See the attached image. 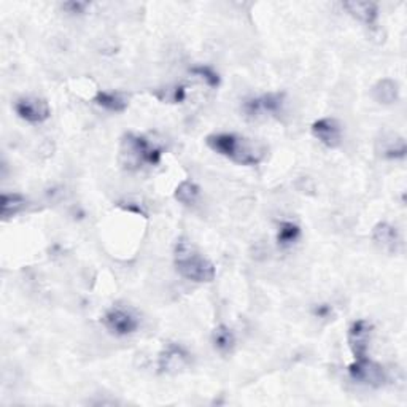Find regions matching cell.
Here are the masks:
<instances>
[{"label": "cell", "instance_id": "obj_19", "mask_svg": "<svg viewBox=\"0 0 407 407\" xmlns=\"http://www.w3.org/2000/svg\"><path fill=\"white\" fill-rule=\"evenodd\" d=\"M199 186H197L192 180H183L181 183L175 188L174 192V197L177 199L180 204H183V206H191V204H194L197 201V197H199Z\"/></svg>", "mask_w": 407, "mask_h": 407}, {"label": "cell", "instance_id": "obj_2", "mask_svg": "<svg viewBox=\"0 0 407 407\" xmlns=\"http://www.w3.org/2000/svg\"><path fill=\"white\" fill-rule=\"evenodd\" d=\"M174 264L181 277L196 283H208L217 276L215 266L186 239H178L174 251Z\"/></svg>", "mask_w": 407, "mask_h": 407}, {"label": "cell", "instance_id": "obj_15", "mask_svg": "<svg viewBox=\"0 0 407 407\" xmlns=\"http://www.w3.org/2000/svg\"><path fill=\"white\" fill-rule=\"evenodd\" d=\"M398 85H396V81L390 78L379 80L377 83L372 86V97L376 99L379 103H383V106H392V103L398 101Z\"/></svg>", "mask_w": 407, "mask_h": 407}, {"label": "cell", "instance_id": "obj_23", "mask_svg": "<svg viewBox=\"0 0 407 407\" xmlns=\"http://www.w3.org/2000/svg\"><path fill=\"white\" fill-rule=\"evenodd\" d=\"M313 312H315L317 317H323L324 318V317H328L329 313H331V307H329L328 304H320V306L315 307V310H313Z\"/></svg>", "mask_w": 407, "mask_h": 407}, {"label": "cell", "instance_id": "obj_18", "mask_svg": "<svg viewBox=\"0 0 407 407\" xmlns=\"http://www.w3.org/2000/svg\"><path fill=\"white\" fill-rule=\"evenodd\" d=\"M26 207V197L18 194V192H3L2 194V218L8 219L19 213Z\"/></svg>", "mask_w": 407, "mask_h": 407}, {"label": "cell", "instance_id": "obj_7", "mask_svg": "<svg viewBox=\"0 0 407 407\" xmlns=\"http://www.w3.org/2000/svg\"><path fill=\"white\" fill-rule=\"evenodd\" d=\"M15 112L18 113L21 119L27 121V123L32 124H40L45 123L51 115V110H49L48 102L42 97H34L27 96L21 97L15 102Z\"/></svg>", "mask_w": 407, "mask_h": 407}, {"label": "cell", "instance_id": "obj_16", "mask_svg": "<svg viewBox=\"0 0 407 407\" xmlns=\"http://www.w3.org/2000/svg\"><path fill=\"white\" fill-rule=\"evenodd\" d=\"M301 238V228L293 222H282L279 224L277 244L280 249H288Z\"/></svg>", "mask_w": 407, "mask_h": 407}, {"label": "cell", "instance_id": "obj_1", "mask_svg": "<svg viewBox=\"0 0 407 407\" xmlns=\"http://www.w3.org/2000/svg\"><path fill=\"white\" fill-rule=\"evenodd\" d=\"M207 147L217 155L228 158L239 166H258L266 158L267 148L260 142L247 139L238 134H212L206 139Z\"/></svg>", "mask_w": 407, "mask_h": 407}, {"label": "cell", "instance_id": "obj_9", "mask_svg": "<svg viewBox=\"0 0 407 407\" xmlns=\"http://www.w3.org/2000/svg\"><path fill=\"white\" fill-rule=\"evenodd\" d=\"M372 323L367 320H356L350 324L349 333H347V340L349 347L354 354L355 360L366 358L367 350H369V342L372 335Z\"/></svg>", "mask_w": 407, "mask_h": 407}, {"label": "cell", "instance_id": "obj_5", "mask_svg": "<svg viewBox=\"0 0 407 407\" xmlns=\"http://www.w3.org/2000/svg\"><path fill=\"white\" fill-rule=\"evenodd\" d=\"M285 96L282 92H267L260 97H251L242 103V112L249 118L267 117V115H279L283 110Z\"/></svg>", "mask_w": 407, "mask_h": 407}, {"label": "cell", "instance_id": "obj_10", "mask_svg": "<svg viewBox=\"0 0 407 407\" xmlns=\"http://www.w3.org/2000/svg\"><path fill=\"white\" fill-rule=\"evenodd\" d=\"M312 134L324 147L335 148L342 142V126L334 118H322L312 124Z\"/></svg>", "mask_w": 407, "mask_h": 407}, {"label": "cell", "instance_id": "obj_17", "mask_svg": "<svg viewBox=\"0 0 407 407\" xmlns=\"http://www.w3.org/2000/svg\"><path fill=\"white\" fill-rule=\"evenodd\" d=\"M382 156L387 159H403L406 156V142L403 137L392 135L390 139L382 140Z\"/></svg>", "mask_w": 407, "mask_h": 407}, {"label": "cell", "instance_id": "obj_3", "mask_svg": "<svg viewBox=\"0 0 407 407\" xmlns=\"http://www.w3.org/2000/svg\"><path fill=\"white\" fill-rule=\"evenodd\" d=\"M163 148L153 145L150 140L139 134L123 135L119 144V164L126 170H139L144 166H156L161 161Z\"/></svg>", "mask_w": 407, "mask_h": 407}, {"label": "cell", "instance_id": "obj_13", "mask_svg": "<svg viewBox=\"0 0 407 407\" xmlns=\"http://www.w3.org/2000/svg\"><path fill=\"white\" fill-rule=\"evenodd\" d=\"M94 103L99 107L108 110V112L121 113L128 108L129 102L123 94L112 91H97L94 96Z\"/></svg>", "mask_w": 407, "mask_h": 407}, {"label": "cell", "instance_id": "obj_4", "mask_svg": "<svg viewBox=\"0 0 407 407\" xmlns=\"http://www.w3.org/2000/svg\"><path fill=\"white\" fill-rule=\"evenodd\" d=\"M102 323L110 333L115 335H129L139 329V317L131 309L121 306H113L103 313Z\"/></svg>", "mask_w": 407, "mask_h": 407}, {"label": "cell", "instance_id": "obj_12", "mask_svg": "<svg viewBox=\"0 0 407 407\" xmlns=\"http://www.w3.org/2000/svg\"><path fill=\"white\" fill-rule=\"evenodd\" d=\"M372 240L387 251H394L399 244V234L394 226L388 223H377L372 229Z\"/></svg>", "mask_w": 407, "mask_h": 407}, {"label": "cell", "instance_id": "obj_21", "mask_svg": "<svg viewBox=\"0 0 407 407\" xmlns=\"http://www.w3.org/2000/svg\"><path fill=\"white\" fill-rule=\"evenodd\" d=\"M186 99V88L185 86H174L164 90V97L163 101H169L174 103H181Z\"/></svg>", "mask_w": 407, "mask_h": 407}, {"label": "cell", "instance_id": "obj_11", "mask_svg": "<svg viewBox=\"0 0 407 407\" xmlns=\"http://www.w3.org/2000/svg\"><path fill=\"white\" fill-rule=\"evenodd\" d=\"M342 8L355 19L361 21L363 24L367 27H374L379 19V7L374 2H358V0H351V2H344Z\"/></svg>", "mask_w": 407, "mask_h": 407}, {"label": "cell", "instance_id": "obj_6", "mask_svg": "<svg viewBox=\"0 0 407 407\" xmlns=\"http://www.w3.org/2000/svg\"><path fill=\"white\" fill-rule=\"evenodd\" d=\"M349 374L355 382L374 388L382 387L385 381H387L383 367L381 365H377L376 361L367 358V356L366 358H360L351 363L349 366Z\"/></svg>", "mask_w": 407, "mask_h": 407}, {"label": "cell", "instance_id": "obj_20", "mask_svg": "<svg viewBox=\"0 0 407 407\" xmlns=\"http://www.w3.org/2000/svg\"><path fill=\"white\" fill-rule=\"evenodd\" d=\"M190 72L192 75L199 76V78L206 83L207 86L210 88H218L219 85V76L218 74L213 70L212 67H208V65H196V67H192Z\"/></svg>", "mask_w": 407, "mask_h": 407}, {"label": "cell", "instance_id": "obj_14", "mask_svg": "<svg viewBox=\"0 0 407 407\" xmlns=\"http://www.w3.org/2000/svg\"><path fill=\"white\" fill-rule=\"evenodd\" d=\"M212 344L218 354L228 355L235 347V335L233 329L228 328L226 324H218L212 331Z\"/></svg>", "mask_w": 407, "mask_h": 407}, {"label": "cell", "instance_id": "obj_22", "mask_svg": "<svg viewBox=\"0 0 407 407\" xmlns=\"http://www.w3.org/2000/svg\"><path fill=\"white\" fill-rule=\"evenodd\" d=\"M90 8V2H80V0H72V2L63 3V10L72 15H81Z\"/></svg>", "mask_w": 407, "mask_h": 407}, {"label": "cell", "instance_id": "obj_8", "mask_svg": "<svg viewBox=\"0 0 407 407\" xmlns=\"http://www.w3.org/2000/svg\"><path fill=\"white\" fill-rule=\"evenodd\" d=\"M191 363V355L181 345L170 342L163 349L158 358V367L163 374H178Z\"/></svg>", "mask_w": 407, "mask_h": 407}]
</instances>
